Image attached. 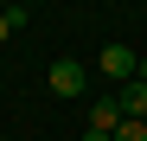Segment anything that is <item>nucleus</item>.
Listing matches in <instances>:
<instances>
[{"instance_id": "f257e3e1", "label": "nucleus", "mask_w": 147, "mask_h": 141, "mask_svg": "<svg viewBox=\"0 0 147 141\" xmlns=\"http://www.w3.org/2000/svg\"><path fill=\"white\" fill-rule=\"evenodd\" d=\"M96 70H102V77H109V83L121 90V83H134V77H141V58L128 52V45H102V58H96Z\"/></svg>"}, {"instance_id": "f03ea898", "label": "nucleus", "mask_w": 147, "mask_h": 141, "mask_svg": "<svg viewBox=\"0 0 147 141\" xmlns=\"http://www.w3.org/2000/svg\"><path fill=\"white\" fill-rule=\"evenodd\" d=\"M45 83H51V96H83V64L77 58H58L45 70Z\"/></svg>"}, {"instance_id": "7ed1b4c3", "label": "nucleus", "mask_w": 147, "mask_h": 141, "mask_svg": "<svg viewBox=\"0 0 147 141\" xmlns=\"http://www.w3.org/2000/svg\"><path fill=\"white\" fill-rule=\"evenodd\" d=\"M115 109H121V122H147V83H141V77L121 83V90H115Z\"/></svg>"}, {"instance_id": "20e7f679", "label": "nucleus", "mask_w": 147, "mask_h": 141, "mask_svg": "<svg viewBox=\"0 0 147 141\" xmlns=\"http://www.w3.org/2000/svg\"><path fill=\"white\" fill-rule=\"evenodd\" d=\"M90 128H102V135H115V128H121V109H115V96L90 103Z\"/></svg>"}, {"instance_id": "39448f33", "label": "nucleus", "mask_w": 147, "mask_h": 141, "mask_svg": "<svg viewBox=\"0 0 147 141\" xmlns=\"http://www.w3.org/2000/svg\"><path fill=\"white\" fill-rule=\"evenodd\" d=\"M19 26H32V13H26V7H0V39L19 32Z\"/></svg>"}, {"instance_id": "423d86ee", "label": "nucleus", "mask_w": 147, "mask_h": 141, "mask_svg": "<svg viewBox=\"0 0 147 141\" xmlns=\"http://www.w3.org/2000/svg\"><path fill=\"white\" fill-rule=\"evenodd\" d=\"M115 141H147V122H121V128H115Z\"/></svg>"}, {"instance_id": "0eeeda50", "label": "nucleus", "mask_w": 147, "mask_h": 141, "mask_svg": "<svg viewBox=\"0 0 147 141\" xmlns=\"http://www.w3.org/2000/svg\"><path fill=\"white\" fill-rule=\"evenodd\" d=\"M83 141H115V135H102V128H83Z\"/></svg>"}, {"instance_id": "6e6552de", "label": "nucleus", "mask_w": 147, "mask_h": 141, "mask_svg": "<svg viewBox=\"0 0 147 141\" xmlns=\"http://www.w3.org/2000/svg\"><path fill=\"white\" fill-rule=\"evenodd\" d=\"M141 83H147V58H141Z\"/></svg>"}]
</instances>
